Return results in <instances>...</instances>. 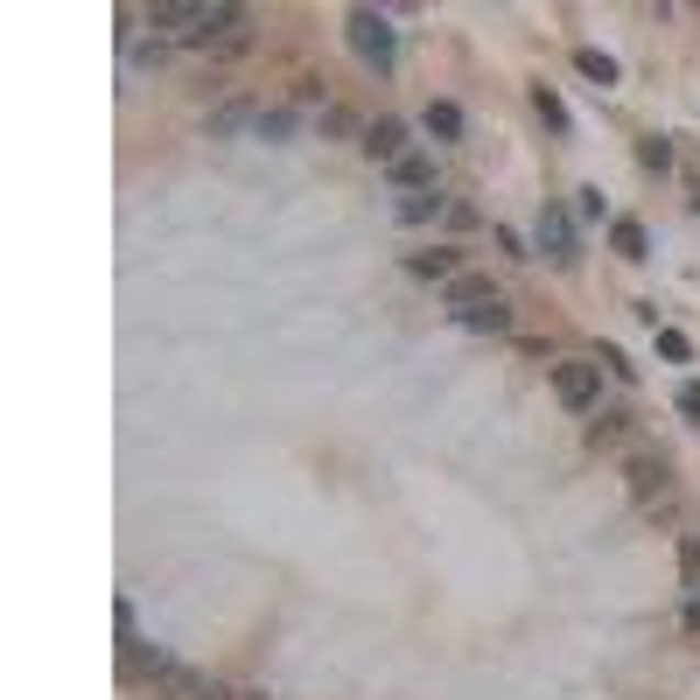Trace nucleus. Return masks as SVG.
<instances>
[{
    "instance_id": "1",
    "label": "nucleus",
    "mask_w": 700,
    "mask_h": 700,
    "mask_svg": "<svg viewBox=\"0 0 700 700\" xmlns=\"http://www.w3.org/2000/svg\"><path fill=\"white\" fill-rule=\"evenodd\" d=\"M344 35H351V49L365 56L371 70H392V56H400V35H392V22H386V14H378V8H351Z\"/></svg>"
},
{
    "instance_id": "2",
    "label": "nucleus",
    "mask_w": 700,
    "mask_h": 700,
    "mask_svg": "<svg viewBox=\"0 0 700 700\" xmlns=\"http://www.w3.org/2000/svg\"><path fill=\"white\" fill-rule=\"evenodd\" d=\"M554 392H560L567 413H596V400H602V365H589V357H560V365H554Z\"/></svg>"
},
{
    "instance_id": "3",
    "label": "nucleus",
    "mask_w": 700,
    "mask_h": 700,
    "mask_svg": "<svg viewBox=\"0 0 700 700\" xmlns=\"http://www.w3.org/2000/svg\"><path fill=\"white\" fill-rule=\"evenodd\" d=\"M147 700H238L224 679H211V673H197V666H168L155 687H147Z\"/></svg>"
},
{
    "instance_id": "4",
    "label": "nucleus",
    "mask_w": 700,
    "mask_h": 700,
    "mask_svg": "<svg viewBox=\"0 0 700 700\" xmlns=\"http://www.w3.org/2000/svg\"><path fill=\"white\" fill-rule=\"evenodd\" d=\"M245 43H253V14H245V8H218L211 29H203L189 49H203V56H238Z\"/></svg>"
},
{
    "instance_id": "5",
    "label": "nucleus",
    "mask_w": 700,
    "mask_h": 700,
    "mask_svg": "<svg viewBox=\"0 0 700 700\" xmlns=\"http://www.w3.org/2000/svg\"><path fill=\"white\" fill-rule=\"evenodd\" d=\"M211 14H218V8H203V0H155V8H147V22H155L162 35H182V43H197V35L211 29Z\"/></svg>"
},
{
    "instance_id": "6",
    "label": "nucleus",
    "mask_w": 700,
    "mask_h": 700,
    "mask_svg": "<svg viewBox=\"0 0 700 700\" xmlns=\"http://www.w3.org/2000/svg\"><path fill=\"white\" fill-rule=\"evenodd\" d=\"M176 666V658H168L162 645H141V637H120V679L126 687H155V679Z\"/></svg>"
},
{
    "instance_id": "7",
    "label": "nucleus",
    "mask_w": 700,
    "mask_h": 700,
    "mask_svg": "<svg viewBox=\"0 0 700 700\" xmlns=\"http://www.w3.org/2000/svg\"><path fill=\"white\" fill-rule=\"evenodd\" d=\"M540 253L546 259H554V267H575V218H567L560 211V203H546V211H540Z\"/></svg>"
},
{
    "instance_id": "8",
    "label": "nucleus",
    "mask_w": 700,
    "mask_h": 700,
    "mask_svg": "<svg viewBox=\"0 0 700 700\" xmlns=\"http://www.w3.org/2000/svg\"><path fill=\"white\" fill-rule=\"evenodd\" d=\"M498 288H490L484 274H456L448 280V315H456V323H469V315H484V309H498Z\"/></svg>"
},
{
    "instance_id": "9",
    "label": "nucleus",
    "mask_w": 700,
    "mask_h": 700,
    "mask_svg": "<svg viewBox=\"0 0 700 700\" xmlns=\"http://www.w3.org/2000/svg\"><path fill=\"white\" fill-rule=\"evenodd\" d=\"M673 490V469H666V456H652V448H637L631 456V498H645V504H658Z\"/></svg>"
},
{
    "instance_id": "10",
    "label": "nucleus",
    "mask_w": 700,
    "mask_h": 700,
    "mask_svg": "<svg viewBox=\"0 0 700 700\" xmlns=\"http://www.w3.org/2000/svg\"><path fill=\"white\" fill-rule=\"evenodd\" d=\"M365 155L386 162V168L400 162V155H413V147H407V120H371V126H365Z\"/></svg>"
},
{
    "instance_id": "11",
    "label": "nucleus",
    "mask_w": 700,
    "mask_h": 700,
    "mask_svg": "<svg viewBox=\"0 0 700 700\" xmlns=\"http://www.w3.org/2000/svg\"><path fill=\"white\" fill-rule=\"evenodd\" d=\"M631 442H637L631 413H596L589 421V448H631Z\"/></svg>"
},
{
    "instance_id": "12",
    "label": "nucleus",
    "mask_w": 700,
    "mask_h": 700,
    "mask_svg": "<svg viewBox=\"0 0 700 700\" xmlns=\"http://www.w3.org/2000/svg\"><path fill=\"white\" fill-rule=\"evenodd\" d=\"M392 182H400L407 197H421V189H434V162L421 155V147H413V155H400V162H392Z\"/></svg>"
},
{
    "instance_id": "13",
    "label": "nucleus",
    "mask_w": 700,
    "mask_h": 700,
    "mask_svg": "<svg viewBox=\"0 0 700 700\" xmlns=\"http://www.w3.org/2000/svg\"><path fill=\"white\" fill-rule=\"evenodd\" d=\"M610 245H616L623 259H645L652 253V238H645V224H637V218H616L610 224Z\"/></svg>"
},
{
    "instance_id": "14",
    "label": "nucleus",
    "mask_w": 700,
    "mask_h": 700,
    "mask_svg": "<svg viewBox=\"0 0 700 700\" xmlns=\"http://www.w3.org/2000/svg\"><path fill=\"white\" fill-rule=\"evenodd\" d=\"M575 70L589 78L596 91H610L616 85V56H602V49H575Z\"/></svg>"
},
{
    "instance_id": "15",
    "label": "nucleus",
    "mask_w": 700,
    "mask_h": 700,
    "mask_svg": "<svg viewBox=\"0 0 700 700\" xmlns=\"http://www.w3.org/2000/svg\"><path fill=\"white\" fill-rule=\"evenodd\" d=\"M407 274H421V280H456V253H407Z\"/></svg>"
},
{
    "instance_id": "16",
    "label": "nucleus",
    "mask_w": 700,
    "mask_h": 700,
    "mask_svg": "<svg viewBox=\"0 0 700 700\" xmlns=\"http://www.w3.org/2000/svg\"><path fill=\"white\" fill-rule=\"evenodd\" d=\"M427 134H434V141H463V105L434 99V105H427Z\"/></svg>"
},
{
    "instance_id": "17",
    "label": "nucleus",
    "mask_w": 700,
    "mask_h": 700,
    "mask_svg": "<svg viewBox=\"0 0 700 700\" xmlns=\"http://www.w3.org/2000/svg\"><path fill=\"white\" fill-rule=\"evenodd\" d=\"M533 112L546 126H554V134H567V105H560V91L554 85H533Z\"/></svg>"
},
{
    "instance_id": "18",
    "label": "nucleus",
    "mask_w": 700,
    "mask_h": 700,
    "mask_svg": "<svg viewBox=\"0 0 700 700\" xmlns=\"http://www.w3.org/2000/svg\"><path fill=\"white\" fill-rule=\"evenodd\" d=\"M245 120H253V105H245V99H232V105H224V112H211V134L224 141V134H238Z\"/></svg>"
},
{
    "instance_id": "19",
    "label": "nucleus",
    "mask_w": 700,
    "mask_h": 700,
    "mask_svg": "<svg viewBox=\"0 0 700 700\" xmlns=\"http://www.w3.org/2000/svg\"><path fill=\"white\" fill-rule=\"evenodd\" d=\"M434 211H442V197H434V189H421V197H400V218H407V224H427Z\"/></svg>"
},
{
    "instance_id": "20",
    "label": "nucleus",
    "mask_w": 700,
    "mask_h": 700,
    "mask_svg": "<svg viewBox=\"0 0 700 700\" xmlns=\"http://www.w3.org/2000/svg\"><path fill=\"white\" fill-rule=\"evenodd\" d=\"M679 575H687V589H700V533L679 540Z\"/></svg>"
},
{
    "instance_id": "21",
    "label": "nucleus",
    "mask_w": 700,
    "mask_h": 700,
    "mask_svg": "<svg viewBox=\"0 0 700 700\" xmlns=\"http://www.w3.org/2000/svg\"><path fill=\"white\" fill-rule=\"evenodd\" d=\"M295 134V112H259V141H288Z\"/></svg>"
},
{
    "instance_id": "22",
    "label": "nucleus",
    "mask_w": 700,
    "mask_h": 700,
    "mask_svg": "<svg viewBox=\"0 0 700 700\" xmlns=\"http://www.w3.org/2000/svg\"><path fill=\"white\" fill-rule=\"evenodd\" d=\"M637 162H645V168H673V147L658 134H645V141H637Z\"/></svg>"
},
{
    "instance_id": "23",
    "label": "nucleus",
    "mask_w": 700,
    "mask_h": 700,
    "mask_svg": "<svg viewBox=\"0 0 700 700\" xmlns=\"http://www.w3.org/2000/svg\"><path fill=\"white\" fill-rule=\"evenodd\" d=\"M658 357H673V365H687V357H693V344H687V336H679V330H658Z\"/></svg>"
},
{
    "instance_id": "24",
    "label": "nucleus",
    "mask_w": 700,
    "mask_h": 700,
    "mask_svg": "<svg viewBox=\"0 0 700 700\" xmlns=\"http://www.w3.org/2000/svg\"><path fill=\"white\" fill-rule=\"evenodd\" d=\"M168 64V43H162V35H155V43H141L134 49V70H162Z\"/></svg>"
},
{
    "instance_id": "25",
    "label": "nucleus",
    "mask_w": 700,
    "mask_h": 700,
    "mask_svg": "<svg viewBox=\"0 0 700 700\" xmlns=\"http://www.w3.org/2000/svg\"><path fill=\"white\" fill-rule=\"evenodd\" d=\"M323 126H330V134H357V120H351L344 105H323Z\"/></svg>"
},
{
    "instance_id": "26",
    "label": "nucleus",
    "mask_w": 700,
    "mask_h": 700,
    "mask_svg": "<svg viewBox=\"0 0 700 700\" xmlns=\"http://www.w3.org/2000/svg\"><path fill=\"white\" fill-rule=\"evenodd\" d=\"M679 413H687V421H700V386H679Z\"/></svg>"
},
{
    "instance_id": "27",
    "label": "nucleus",
    "mask_w": 700,
    "mask_h": 700,
    "mask_svg": "<svg viewBox=\"0 0 700 700\" xmlns=\"http://www.w3.org/2000/svg\"><path fill=\"white\" fill-rule=\"evenodd\" d=\"M687 623H693V631H700V589H693V602H687Z\"/></svg>"
},
{
    "instance_id": "28",
    "label": "nucleus",
    "mask_w": 700,
    "mask_h": 700,
    "mask_svg": "<svg viewBox=\"0 0 700 700\" xmlns=\"http://www.w3.org/2000/svg\"><path fill=\"white\" fill-rule=\"evenodd\" d=\"M693 211H700V176H693Z\"/></svg>"
},
{
    "instance_id": "29",
    "label": "nucleus",
    "mask_w": 700,
    "mask_h": 700,
    "mask_svg": "<svg viewBox=\"0 0 700 700\" xmlns=\"http://www.w3.org/2000/svg\"><path fill=\"white\" fill-rule=\"evenodd\" d=\"M238 700H267V693H238Z\"/></svg>"
}]
</instances>
